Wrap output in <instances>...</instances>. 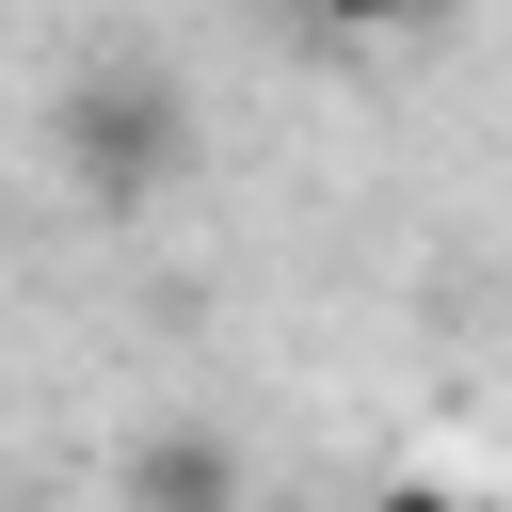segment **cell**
Returning <instances> with one entry per match:
<instances>
[{
    "instance_id": "1",
    "label": "cell",
    "mask_w": 512,
    "mask_h": 512,
    "mask_svg": "<svg viewBox=\"0 0 512 512\" xmlns=\"http://www.w3.org/2000/svg\"><path fill=\"white\" fill-rule=\"evenodd\" d=\"M64 176L96 208H144L176 176V80H80L64 96Z\"/></svg>"
},
{
    "instance_id": "2",
    "label": "cell",
    "mask_w": 512,
    "mask_h": 512,
    "mask_svg": "<svg viewBox=\"0 0 512 512\" xmlns=\"http://www.w3.org/2000/svg\"><path fill=\"white\" fill-rule=\"evenodd\" d=\"M112 496H128V512H256V464H240L208 416H176V432H128Z\"/></svg>"
},
{
    "instance_id": "3",
    "label": "cell",
    "mask_w": 512,
    "mask_h": 512,
    "mask_svg": "<svg viewBox=\"0 0 512 512\" xmlns=\"http://www.w3.org/2000/svg\"><path fill=\"white\" fill-rule=\"evenodd\" d=\"M288 16H304V32H400L416 0H288Z\"/></svg>"
},
{
    "instance_id": "4",
    "label": "cell",
    "mask_w": 512,
    "mask_h": 512,
    "mask_svg": "<svg viewBox=\"0 0 512 512\" xmlns=\"http://www.w3.org/2000/svg\"><path fill=\"white\" fill-rule=\"evenodd\" d=\"M368 512H480V496H448V480H384Z\"/></svg>"
}]
</instances>
